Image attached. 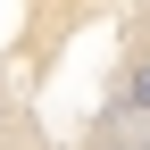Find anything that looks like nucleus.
I'll return each instance as SVG.
<instances>
[{"instance_id":"nucleus-1","label":"nucleus","mask_w":150,"mask_h":150,"mask_svg":"<svg viewBox=\"0 0 150 150\" xmlns=\"http://www.w3.org/2000/svg\"><path fill=\"white\" fill-rule=\"evenodd\" d=\"M0 150H150V0H0Z\"/></svg>"}]
</instances>
